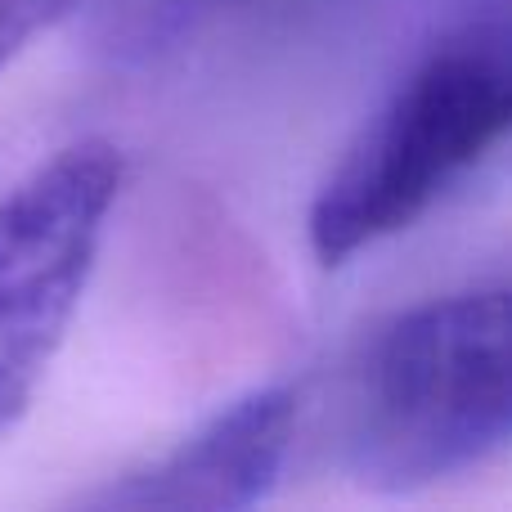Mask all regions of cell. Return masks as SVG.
<instances>
[{"mask_svg":"<svg viewBox=\"0 0 512 512\" xmlns=\"http://www.w3.org/2000/svg\"><path fill=\"white\" fill-rule=\"evenodd\" d=\"M297 436V391L256 387L216 409L167 454L108 477L77 504L135 512H234L270 499Z\"/></svg>","mask_w":512,"mask_h":512,"instance_id":"cell-4","label":"cell"},{"mask_svg":"<svg viewBox=\"0 0 512 512\" xmlns=\"http://www.w3.org/2000/svg\"><path fill=\"white\" fill-rule=\"evenodd\" d=\"M122 180V149L90 135L0 198V432L27 414L68 337Z\"/></svg>","mask_w":512,"mask_h":512,"instance_id":"cell-3","label":"cell"},{"mask_svg":"<svg viewBox=\"0 0 512 512\" xmlns=\"http://www.w3.org/2000/svg\"><path fill=\"white\" fill-rule=\"evenodd\" d=\"M512 122V54L499 18L441 36L324 176L306 216L319 265H346L423 221Z\"/></svg>","mask_w":512,"mask_h":512,"instance_id":"cell-2","label":"cell"},{"mask_svg":"<svg viewBox=\"0 0 512 512\" xmlns=\"http://www.w3.org/2000/svg\"><path fill=\"white\" fill-rule=\"evenodd\" d=\"M256 5L265 0H86V32L104 59L140 68Z\"/></svg>","mask_w":512,"mask_h":512,"instance_id":"cell-5","label":"cell"},{"mask_svg":"<svg viewBox=\"0 0 512 512\" xmlns=\"http://www.w3.org/2000/svg\"><path fill=\"white\" fill-rule=\"evenodd\" d=\"M512 436L508 288L477 283L396 310L342 391V463L369 490H418L495 459Z\"/></svg>","mask_w":512,"mask_h":512,"instance_id":"cell-1","label":"cell"}]
</instances>
